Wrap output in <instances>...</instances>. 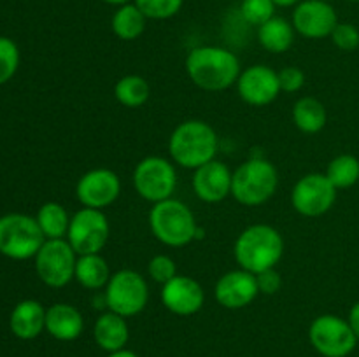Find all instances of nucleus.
Segmentation results:
<instances>
[{"label": "nucleus", "instance_id": "nucleus-6", "mask_svg": "<svg viewBox=\"0 0 359 357\" xmlns=\"http://www.w3.org/2000/svg\"><path fill=\"white\" fill-rule=\"evenodd\" d=\"M46 241L35 217L27 214H7L0 217V254L11 259L35 258Z\"/></svg>", "mask_w": 359, "mask_h": 357}, {"label": "nucleus", "instance_id": "nucleus-28", "mask_svg": "<svg viewBox=\"0 0 359 357\" xmlns=\"http://www.w3.org/2000/svg\"><path fill=\"white\" fill-rule=\"evenodd\" d=\"M325 175L337 189H349L359 181V160L353 154H339L326 167Z\"/></svg>", "mask_w": 359, "mask_h": 357}, {"label": "nucleus", "instance_id": "nucleus-21", "mask_svg": "<svg viewBox=\"0 0 359 357\" xmlns=\"http://www.w3.org/2000/svg\"><path fill=\"white\" fill-rule=\"evenodd\" d=\"M11 331L20 340H34L46 329V308L35 300H25L14 307L9 318Z\"/></svg>", "mask_w": 359, "mask_h": 357}, {"label": "nucleus", "instance_id": "nucleus-41", "mask_svg": "<svg viewBox=\"0 0 359 357\" xmlns=\"http://www.w3.org/2000/svg\"><path fill=\"white\" fill-rule=\"evenodd\" d=\"M325 2H333V0H325Z\"/></svg>", "mask_w": 359, "mask_h": 357}, {"label": "nucleus", "instance_id": "nucleus-27", "mask_svg": "<svg viewBox=\"0 0 359 357\" xmlns=\"http://www.w3.org/2000/svg\"><path fill=\"white\" fill-rule=\"evenodd\" d=\"M114 97L121 105L128 108H139L149 100L151 86L142 76L130 74L121 77L114 86Z\"/></svg>", "mask_w": 359, "mask_h": 357}, {"label": "nucleus", "instance_id": "nucleus-17", "mask_svg": "<svg viewBox=\"0 0 359 357\" xmlns=\"http://www.w3.org/2000/svg\"><path fill=\"white\" fill-rule=\"evenodd\" d=\"M259 287L255 273L244 268L231 270L219 276L214 287V298L228 310H241L249 307L258 298Z\"/></svg>", "mask_w": 359, "mask_h": 357}, {"label": "nucleus", "instance_id": "nucleus-38", "mask_svg": "<svg viewBox=\"0 0 359 357\" xmlns=\"http://www.w3.org/2000/svg\"><path fill=\"white\" fill-rule=\"evenodd\" d=\"M298 2H300V0H273V4H276L277 7H293L297 6Z\"/></svg>", "mask_w": 359, "mask_h": 357}, {"label": "nucleus", "instance_id": "nucleus-24", "mask_svg": "<svg viewBox=\"0 0 359 357\" xmlns=\"http://www.w3.org/2000/svg\"><path fill=\"white\" fill-rule=\"evenodd\" d=\"M291 115H293L294 126L307 135L319 133L328 121L325 104L314 97L298 98L297 104L293 105V114Z\"/></svg>", "mask_w": 359, "mask_h": 357}, {"label": "nucleus", "instance_id": "nucleus-30", "mask_svg": "<svg viewBox=\"0 0 359 357\" xmlns=\"http://www.w3.org/2000/svg\"><path fill=\"white\" fill-rule=\"evenodd\" d=\"M276 7L273 0H242L241 14L249 24L262 27L276 16Z\"/></svg>", "mask_w": 359, "mask_h": 357}, {"label": "nucleus", "instance_id": "nucleus-9", "mask_svg": "<svg viewBox=\"0 0 359 357\" xmlns=\"http://www.w3.org/2000/svg\"><path fill=\"white\" fill-rule=\"evenodd\" d=\"M77 252L67 238L46 240L35 254V272L37 276L53 289H60L70 284L76 276Z\"/></svg>", "mask_w": 359, "mask_h": 357}, {"label": "nucleus", "instance_id": "nucleus-31", "mask_svg": "<svg viewBox=\"0 0 359 357\" xmlns=\"http://www.w3.org/2000/svg\"><path fill=\"white\" fill-rule=\"evenodd\" d=\"M20 66V49L16 42L7 37H0V84L13 79Z\"/></svg>", "mask_w": 359, "mask_h": 357}, {"label": "nucleus", "instance_id": "nucleus-29", "mask_svg": "<svg viewBox=\"0 0 359 357\" xmlns=\"http://www.w3.org/2000/svg\"><path fill=\"white\" fill-rule=\"evenodd\" d=\"M147 20H170L182 9L184 0H133Z\"/></svg>", "mask_w": 359, "mask_h": 357}, {"label": "nucleus", "instance_id": "nucleus-19", "mask_svg": "<svg viewBox=\"0 0 359 357\" xmlns=\"http://www.w3.org/2000/svg\"><path fill=\"white\" fill-rule=\"evenodd\" d=\"M46 331L60 342H74L84 331L83 314L74 304H51L46 308Z\"/></svg>", "mask_w": 359, "mask_h": 357}, {"label": "nucleus", "instance_id": "nucleus-23", "mask_svg": "<svg viewBox=\"0 0 359 357\" xmlns=\"http://www.w3.org/2000/svg\"><path fill=\"white\" fill-rule=\"evenodd\" d=\"M111 266L102 254H83L77 258L76 280L79 286L90 290L105 289L111 280Z\"/></svg>", "mask_w": 359, "mask_h": 357}, {"label": "nucleus", "instance_id": "nucleus-7", "mask_svg": "<svg viewBox=\"0 0 359 357\" xmlns=\"http://www.w3.org/2000/svg\"><path fill=\"white\" fill-rule=\"evenodd\" d=\"M104 301L107 308L121 317L139 315L149 301V286L146 279L135 270H119L112 273L104 289Z\"/></svg>", "mask_w": 359, "mask_h": 357}, {"label": "nucleus", "instance_id": "nucleus-26", "mask_svg": "<svg viewBox=\"0 0 359 357\" xmlns=\"http://www.w3.org/2000/svg\"><path fill=\"white\" fill-rule=\"evenodd\" d=\"M35 219H37L46 240H58V238H67L72 217L69 216L62 203L48 202L39 209Z\"/></svg>", "mask_w": 359, "mask_h": 357}, {"label": "nucleus", "instance_id": "nucleus-33", "mask_svg": "<svg viewBox=\"0 0 359 357\" xmlns=\"http://www.w3.org/2000/svg\"><path fill=\"white\" fill-rule=\"evenodd\" d=\"M330 38H332L335 48H339L340 51H356L359 48V28L353 23H340L339 21V24L332 31Z\"/></svg>", "mask_w": 359, "mask_h": 357}, {"label": "nucleus", "instance_id": "nucleus-32", "mask_svg": "<svg viewBox=\"0 0 359 357\" xmlns=\"http://www.w3.org/2000/svg\"><path fill=\"white\" fill-rule=\"evenodd\" d=\"M147 273L154 282L161 284V286L174 279L175 275H179L177 265L167 254H156L154 258H151L149 265H147Z\"/></svg>", "mask_w": 359, "mask_h": 357}, {"label": "nucleus", "instance_id": "nucleus-16", "mask_svg": "<svg viewBox=\"0 0 359 357\" xmlns=\"http://www.w3.org/2000/svg\"><path fill=\"white\" fill-rule=\"evenodd\" d=\"M161 303L170 314L189 317L202 310L205 303V290L196 282L195 279L188 275H175L161 286Z\"/></svg>", "mask_w": 359, "mask_h": 357}, {"label": "nucleus", "instance_id": "nucleus-35", "mask_svg": "<svg viewBox=\"0 0 359 357\" xmlns=\"http://www.w3.org/2000/svg\"><path fill=\"white\" fill-rule=\"evenodd\" d=\"M256 280H258L259 294H276L283 287V279H280V273L276 268L258 273Z\"/></svg>", "mask_w": 359, "mask_h": 357}, {"label": "nucleus", "instance_id": "nucleus-15", "mask_svg": "<svg viewBox=\"0 0 359 357\" xmlns=\"http://www.w3.org/2000/svg\"><path fill=\"white\" fill-rule=\"evenodd\" d=\"M238 97L249 105L265 107L277 100L280 93L279 74L266 65H251L242 70L237 79Z\"/></svg>", "mask_w": 359, "mask_h": 357}, {"label": "nucleus", "instance_id": "nucleus-11", "mask_svg": "<svg viewBox=\"0 0 359 357\" xmlns=\"http://www.w3.org/2000/svg\"><path fill=\"white\" fill-rule=\"evenodd\" d=\"M111 237V224L104 210L83 206L70 219L67 240L77 255L100 254Z\"/></svg>", "mask_w": 359, "mask_h": 357}, {"label": "nucleus", "instance_id": "nucleus-3", "mask_svg": "<svg viewBox=\"0 0 359 357\" xmlns=\"http://www.w3.org/2000/svg\"><path fill=\"white\" fill-rule=\"evenodd\" d=\"M283 254V234L270 224H251L238 234L233 245L238 266L255 275L277 268Z\"/></svg>", "mask_w": 359, "mask_h": 357}, {"label": "nucleus", "instance_id": "nucleus-39", "mask_svg": "<svg viewBox=\"0 0 359 357\" xmlns=\"http://www.w3.org/2000/svg\"><path fill=\"white\" fill-rule=\"evenodd\" d=\"M102 2L109 4V6H116V7H119V6H125V4L133 2V0H102Z\"/></svg>", "mask_w": 359, "mask_h": 357}, {"label": "nucleus", "instance_id": "nucleus-18", "mask_svg": "<svg viewBox=\"0 0 359 357\" xmlns=\"http://www.w3.org/2000/svg\"><path fill=\"white\" fill-rule=\"evenodd\" d=\"M233 172L223 161L212 160L193 170V189L195 195L205 203H219L231 196Z\"/></svg>", "mask_w": 359, "mask_h": 357}, {"label": "nucleus", "instance_id": "nucleus-25", "mask_svg": "<svg viewBox=\"0 0 359 357\" xmlns=\"http://www.w3.org/2000/svg\"><path fill=\"white\" fill-rule=\"evenodd\" d=\"M147 18L144 16L142 10L135 6L133 2L119 6L116 13L112 14L111 28L114 35L121 41H135L146 30Z\"/></svg>", "mask_w": 359, "mask_h": 357}, {"label": "nucleus", "instance_id": "nucleus-14", "mask_svg": "<svg viewBox=\"0 0 359 357\" xmlns=\"http://www.w3.org/2000/svg\"><path fill=\"white\" fill-rule=\"evenodd\" d=\"M291 23H293L294 31L302 37L318 41V38H326L332 35V31L339 24V16L332 2L300 0L293 9Z\"/></svg>", "mask_w": 359, "mask_h": 357}, {"label": "nucleus", "instance_id": "nucleus-4", "mask_svg": "<svg viewBox=\"0 0 359 357\" xmlns=\"http://www.w3.org/2000/svg\"><path fill=\"white\" fill-rule=\"evenodd\" d=\"M279 188V172L265 158H249L237 167L231 178V196L244 206L269 202Z\"/></svg>", "mask_w": 359, "mask_h": 357}, {"label": "nucleus", "instance_id": "nucleus-8", "mask_svg": "<svg viewBox=\"0 0 359 357\" xmlns=\"http://www.w3.org/2000/svg\"><path fill=\"white\" fill-rule=\"evenodd\" d=\"M132 182L137 195L154 205L172 198L177 186V172L167 158L147 156L133 168Z\"/></svg>", "mask_w": 359, "mask_h": 357}, {"label": "nucleus", "instance_id": "nucleus-2", "mask_svg": "<svg viewBox=\"0 0 359 357\" xmlns=\"http://www.w3.org/2000/svg\"><path fill=\"white\" fill-rule=\"evenodd\" d=\"M219 139L209 122L202 119H188L174 128L168 139V153L172 161L181 168L196 170L202 164L216 160Z\"/></svg>", "mask_w": 359, "mask_h": 357}, {"label": "nucleus", "instance_id": "nucleus-40", "mask_svg": "<svg viewBox=\"0 0 359 357\" xmlns=\"http://www.w3.org/2000/svg\"><path fill=\"white\" fill-rule=\"evenodd\" d=\"M349 2H353V4H359V0H349Z\"/></svg>", "mask_w": 359, "mask_h": 357}, {"label": "nucleus", "instance_id": "nucleus-5", "mask_svg": "<svg viewBox=\"0 0 359 357\" xmlns=\"http://www.w3.org/2000/svg\"><path fill=\"white\" fill-rule=\"evenodd\" d=\"M149 226L154 238L167 247H186L196 240L198 230L191 209L175 198L154 203L149 212Z\"/></svg>", "mask_w": 359, "mask_h": 357}, {"label": "nucleus", "instance_id": "nucleus-34", "mask_svg": "<svg viewBox=\"0 0 359 357\" xmlns=\"http://www.w3.org/2000/svg\"><path fill=\"white\" fill-rule=\"evenodd\" d=\"M277 74H279L280 91H284V93H298L307 80L305 72L300 66H284Z\"/></svg>", "mask_w": 359, "mask_h": 357}, {"label": "nucleus", "instance_id": "nucleus-13", "mask_svg": "<svg viewBox=\"0 0 359 357\" xmlns=\"http://www.w3.org/2000/svg\"><path fill=\"white\" fill-rule=\"evenodd\" d=\"M121 195V178L111 168H93L79 177L76 196L88 209L104 210L111 206Z\"/></svg>", "mask_w": 359, "mask_h": 357}, {"label": "nucleus", "instance_id": "nucleus-22", "mask_svg": "<svg viewBox=\"0 0 359 357\" xmlns=\"http://www.w3.org/2000/svg\"><path fill=\"white\" fill-rule=\"evenodd\" d=\"M294 27L286 18L273 16L262 27H258V42L265 51L280 55L290 51L294 42Z\"/></svg>", "mask_w": 359, "mask_h": 357}, {"label": "nucleus", "instance_id": "nucleus-1", "mask_svg": "<svg viewBox=\"0 0 359 357\" xmlns=\"http://www.w3.org/2000/svg\"><path fill=\"white\" fill-rule=\"evenodd\" d=\"M241 72L237 55L221 46H198L186 56V74L200 90H228L237 84Z\"/></svg>", "mask_w": 359, "mask_h": 357}, {"label": "nucleus", "instance_id": "nucleus-36", "mask_svg": "<svg viewBox=\"0 0 359 357\" xmlns=\"http://www.w3.org/2000/svg\"><path fill=\"white\" fill-rule=\"evenodd\" d=\"M347 322H349L351 329L354 331V335H356V338L359 340V301L351 307L349 310V317H347Z\"/></svg>", "mask_w": 359, "mask_h": 357}, {"label": "nucleus", "instance_id": "nucleus-37", "mask_svg": "<svg viewBox=\"0 0 359 357\" xmlns=\"http://www.w3.org/2000/svg\"><path fill=\"white\" fill-rule=\"evenodd\" d=\"M107 357H139V356H137V354L133 352V350L121 349V350H118V352H111V354H107Z\"/></svg>", "mask_w": 359, "mask_h": 357}, {"label": "nucleus", "instance_id": "nucleus-12", "mask_svg": "<svg viewBox=\"0 0 359 357\" xmlns=\"http://www.w3.org/2000/svg\"><path fill=\"white\" fill-rule=\"evenodd\" d=\"M339 189L325 174H307L300 177L291 191V205L300 216L319 217L333 209Z\"/></svg>", "mask_w": 359, "mask_h": 357}, {"label": "nucleus", "instance_id": "nucleus-10", "mask_svg": "<svg viewBox=\"0 0 359 357\" xmlns=\"http://www.w3.org/2000/svg\"><path fill=\"white\" fill-rule=\"evenodd\" d=\"M309 340L323 357H347L359 342L347 318L333 314H323L312 321Z\"/></svg>", "mask_w": 359, "mask_h": 357}, {"label": "nucleus", "instance_id": "nucleus-20", "mask_svg": "<svg viewBox=\"0 0 359 357\" xmlns=\"http://www.w3.org/2000/svg\"><path fill=\"white\" fill-rule=\"evenodd\" d=\"M93 338L95 343L107 354L126 349V343L130 340L128 322L125 317L114 314V312H104L95 321Z\"/></svg>", "mask_w": 359, "mask_h": 357}]
</instances>
